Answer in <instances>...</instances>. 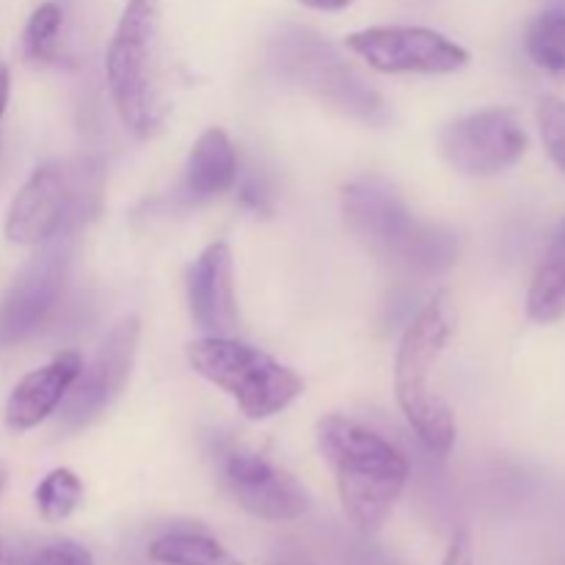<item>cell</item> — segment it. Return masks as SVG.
<instances>
[{"instance_id": "obj_29", "label": "cell", "mask_w": 565, "mask_h": 565, "mask_svg": "<svg viewBox=\"0 0 565 565\" xmlns=\"http://www.w3.org/2000/svg\"><path fill=\"white\" fill-rule=\"evenodd\" d=\"M3 486H6V472L0 469V491H3Z\"/></svg>"}, {"instance_id": "obj_8", "label": "cell", "mask_w": 565, "mask_h": 565, "mask_svg": "<svg viewBox=\"0 0 565 565\" xmlns=\"http://www.w3.org/2000/svg\"><path fill=\"white\" fill-rule=\"evenodd\" d=\"M527 130L516 110L483 108L452 119L439 132V152L458 174L489 180L524 158Z\"/></svg>"}, {"instance_id": "obj_12", "label": "cell", "mask_w": 565, "mask_h": 565, "mask_svg": "<svg viewBox=\"0 0 565 565\" xmlns=\"http://www.w3.org/2000/svg\"><path fill=\"white\" fill-rule=\"evenodd\" d=\"M70 270V246L55 241L39 246L25 268L0 298V348L17 345L36 334L58 303Z\"/></svg>"}, {"instance_id": "obj_17", "label": "cell", "mask_w": 565, "mask_h": 565, "mask_svg": "<svg viewBox=\"0 0 565 565\" xmlns=\"http://www.w3.org/2000/svg\"><path fill=\"white\" fill-rule=\"evenodd\" d=\"M149 557L160 565H243L218 539L199 530H174L149 544Z\"/></svg>"}, {"instance_id": "obj_28", "label": "cell", "mask_w": 565, "mask_h": 565, "mask_svg": "<svg viewBox=\"0 0 565 565\" xmlns=\"http://www.w3.org/2000/svg\"><path fill=\"white\" fill-rule=\"evenodd\" d=\"M3 557H6V544L0 541V565H3Z\"/></svg>"}, {"instance_id": "obj_2", "label": "cell", "mask_w": 565, "mask_h": 565, "mask_svg": "<svg viewBox=\"0 0 565 565\" xmlns=\"http://www.w3.org/2000/svg\"><path fill=\"white\" fill-rule=\"evenodd\" d=\"M108 88L121 125L141 141L171 114L163 55V0H127L105 55Z\"/></svg>"}, {"instance_id": "obj_9", "label": "cell", "mask_w": 565, "mask_h": 565, "mask_svg": "<svg viewBox=\"0 0 565 565\" xmlns=\"http://www.w3.org/2000/svg\"><path fill=\"white\" fill-rule=\"evenodd\" d=\"M345 47L384 75H452L472 55L441 31L423 25H375L353 31Z\"/></svg>"}, {"instance_id": "obj_11", "label": "cell", "mask_w": 565, "mask_h": 565, "mask_svg": "<svg viewBox=\"0 0 565 565\" xmlns=\"http://www.w3.org/2000/svg\"><path fill=\"white\" fill-rule=\"evenodd\" d=\"M221 478L237 505L263 522H296L309 511V494L287 469L263 452L226 445L218 456Z\"/></svg>"}, {"instance_id": "obj_18", "label": "cell", "mask_w": 565, "mask_h": 565, "mask_svg": "<svg viewBox=\"0 0 565 565\" xmlns=\"http://www.w3.org/2000/svg\"><path fill=\"white\" fill-rule=\"evenodd\" d=\"M527 53L546 75L565 83V11H544L530 25Z\"/></svg>"}, {"instance_id": "obj_7", "label": "cell", "mask_w": 565, "mask_h": 565, "mask_svg": "<svg viewBox=\"0 0 565 565\" xmlns=\"http://www.w3.org/2000/svg\"><path fill=\"white\" fill-rule=\"evenodd\" d=\"M270 61L285 81L307 88L342 116L373 127H384L392 119L390 103L381 97L379 88L370 86L367 77L318 33L285 28L270 42Z\"/></svg>"}, {"instance_id": "obj_6", "label": "cell", "mask_w": 565, "mask_h": 565, "mask_svg": "<svg viewBox=\"0 0 565 565\" xmlns=\"http://www.w3.org/2000/svg\"><path fill=\"white\" fill-rule=\"evenodd\" d=\"M99 169L92 160H53L33 171L11 199L3 235L14 246H44L99 210Z\"/></svg>"}, {"instance_id": "obj_14", "label": "cell", "mask_w": 565, "mask_h": 565, "mask_svg": "<svg viewBox=\"0 0 565 565\" xmlns=\"http://www.w3.org/2000/svg\"><path fill=\"white\" fill-rule=\"evenodd\" d=\"M83 367V356L77 351H64L55 359H50L42 367L31 370L20 384L11 390L9 401H6V425L14 434H25V430L39 428L47 423L64 403L66 392L75 384L77 373Z\"/></svg>"}, {"instance_id": "obj_19", "label": "cell", "mask_w": 565, "mask_h": 565, "mask_svg": "<svg viewBox=\"0 0 565 565\" xmlns=\"http://www.w3.org/2000/svg\"><path fill=\"white\" fill-rule=\"evenodd\" d=\"M33 500H36V508L44 522H64V519H70L81 508L83 483L72 469H53V472H47L39 480Z\"/></svg>"}, {"instance_id": "obj_16", "label": "cell", "mask_w": 565, "mask_h": 565, "mask_svg": "<svg viewBox=\"0 0 565 565\" xmlns=\"http://www.w3.org/2000/svg\"><path fill=\"white\" fill-rule=\"evenodd\" d=\"M565 315V218L552 235L527 290V318L550 326Z\"/></svg>"}, {"instance_id": "obj_15", "label": "cell", "mask_w": 565, "mask_h": 565, "mask_svg": "<svg viewBox=\"0 0 565 565\" xmlns=\"http://www.w3.org/2000/svg\"><path fill=\"white\" fill-rule=\"evenodd\" d=\"M237 174H241V163H237V149L232 138L221 127H207L193 141L191 154H188L182 191L191 202H210L232 191Z\"/></svg>"}, {"instance_id": "obj_3", "label": "cell", "mask_w": 565, "mask_h": 565, "mask_svg": "<svg viewBox=\"0 0 565 565\" xmlns=\"http://www.w3.org/2000/svg\"><path fill=\"white\" fill-rule=\"evenodd\" d=\"M340 204L348 230L395 268L434 276L458 259L456 232L419 221L384 180L362 177L348 182L342 188Z\"/></svg>"}, {"instance_id": "obj_24", "label": "cell", "mask_w": 565, "mask_h": 565, "mask_svg": "<svg viewBox=\"0 0 565 565\" xmlns=\"http://www.w3.org/2000/svg\"><path fill=\"white\" fill-rule=\"evenodd\" d=\"M441 565H475V544L472 533L467 527H458L452 533L450 546H447L445 563Z\"/></svg>"}, {"instance_id": "obj_10", "label": "cell", "mask_w": 565, "mask_h": 565, "mask_svg": "<svg viewBox=\"0 0 565 565\" xmlns=\"http://www.w3.org/2000/svg\"><path fill=\"white\" fill-rule=\"evenodd\" d=\"M138 340H141V320H138V315L121 318L105 334L92 362L83 364L75 384L66 392L64 403H61V423H64V428H86V425H92L94 419L103 417L114 406V401L121 395L127 381H130Z\"/></svg>"}, {"instance_id": "obj_25", "label": "cell", "mask_w": 565, "mask_h": 565, "mask_svg": "<svg viewBox=\"0 0 565 565\" xmlns=\"http://www.w3.org/2000/svg\"><path fill=\"white\" fill-rule=\"evenodd\" d=\"M298 3H303L307 9L315 11H345L351 9L353 0H298Z\"/></svg>"}, {"instance_id": "obj_1", "label": "cell", "mask_w": 565, "mask_h": 565, "mask_svg": "<svg viewBox=\"0 0 565 565\" xmlns=\"http://www.w3.org/2000/svg\"><path fill=\"white\" fill-rule=\"evenodd\" d=\"M318 447L334 469L348 522L362 535L379 533L412 478L401 447L345 414H326L320 419Z\"/></svg>"}, {"instance_id": "obj_5", "label": "cell", "mask_w": 565, "mask_h": 565, "mask_svg": "<svg viewBox=\"0 0 565 565\" xmlns=\"http://www.w3.org/2000/svg\"><path fill=\"white\" fill-rule=\"evenodd\" d=\"M185 359L193 373L230 395L254 423L276 417L303 395L296 370L235 337H196L185 345Z\"/></svg>"}, {"instance_id": "obj_13", "label": "cell", "mask_w": 565, "mask_h": 565, "mask_svg": "<svg viewBox=\"0 0 565 565\" xmlns=\"http://www.w3.org/2000/svg\"><path fill=\"white\" fill-rule=\"evenodd\" d=\"M188 309L204 334L232 337L241 329L235 290V257L226 241H215L193 259L185 276Z\"/></svg>"}, {"instance_id": "obj_20", "label": "cell", "mask_w": 565, "mask_h": 565, "mask_svg": "<svg viewBox=\"0 0 565 565\" xmlns=\"http://www.w3.org/2000/svg\"><path fill=\"white\" fill-rule=\"evenodd\" d=\"M64 25V11L58 3H42L28 20L25 33H22V50L25 58L36 61V64H47L55 61V50H58V33Z\"/></svg>"}, {"instance_id": "obj_4", "label": "cell", "mask_w": 565, "mask_h": 565, "mask_svg": "<svg viewBox=\"0 0 565 565\" xmlns=\"http://www.w3.org/2000/svg\"><path fill=\"white\" fill-rule=\"evenodd\" d=\"M456 323L458 312L450 290H439L406 326L395 356V395L401 412L434 456H450L458 436L450 403L430 384V373L452 340Z\"/></svg>"}, {"instance_id": "obj_26", "label": "cell", "mask_w": 565, "mask_h": 565, "mask_svg": "<svg viewBox=\"0 0 565 565\" xmlns=\"http://www.w3.org/2000/svg\"><path fill=\"white\" fill-rule=\"evenodd\" d=\"M9 92H11V77H9V70H6V66L0 64V121H3L6 105H9Z\"/></svg>"}, {"instance_id": "obj_23", "label": "cell", "mask_w": 565, "mask_h": 565, "mask_svg": "<svg viewBox=\"0 0 565 565\" xmlns=\"http://www.w3.org/2000/svg\"><path fill=\"white\" fill-rule=\"evenodd\" d=\"M237 180H241V174H237ZM235 185H237V196H241V202L246 204L248 210H254V213L259 215L274 213V193H270L268 182H265L263 177L246 174L241 182H235Z\"/></svg>"}, {"instance_id": "obj_21", "label": "cell", "mask_w": 565, "mask_h": 565, "mask_svg": "<svg viewBox=\"0 0 565 565\" xmlns=\"http://www.w3.org/2000/svg\"><path fill=\"white\" fill-rule=\"evenodd\" d=\"M3 565H94V557L75 541H53L31 552H11L6 546Z\"/></svg>"}, {"instance_id": "obj_22", "label": "cell", "mask_w": 565, "mask_h": 565, "mask_svg": "<svg viewBox=\"0 0 565 565\" xmlns=\"http://www.w3.org/2000/svg\"><path fill=\"white\" fill-rule=\"evenodd\" d=\"M539 130L546 154L565 174V103L557 97H544L539 105Z\"/></svg>"}, {"instance_id": "obj_27", "label": "cell", "mask_w": 565, "mask_h": 565, "mask_svg": "<svg viewBox=\"0 0 565 565\" xmlns=\"http://www.w3.org/2000/svg\"><path fill=\"white\" fill-rule=\"evenodd\" d=\"M279 565H309V563H307V561H301V557L296 555V557H285V561H281Z\"/></svg>"}]
</instances>
